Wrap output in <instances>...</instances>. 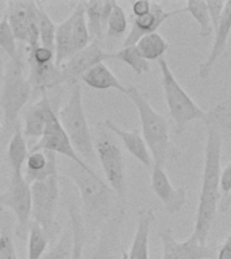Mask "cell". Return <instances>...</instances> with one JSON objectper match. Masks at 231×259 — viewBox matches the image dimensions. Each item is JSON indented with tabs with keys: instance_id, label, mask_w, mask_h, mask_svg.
<instances>
[{
	"instance_id": "obj_1",
	"label": "cell",
	"mask_w": 231,
	"mask_h": 259,
	"mask_svg": "<svg viewBox=\"0 0 231 259\" xmlns=\"http://www.w3.org/2000/svg\"><path fill=\"white\" fill-rule=\"evenodd\" d=\"M207 127V141L204 149L202 188L199 193L198 209L195 219L194 235L199 243L206 246L211 227L219 209L220 194V159H222V135L212 125Z\"/></svg>"
},
{
	"instance_id": "obj_2",
	"label": "cell",
	"mask_w": 231,
	"mask_h": 259,
	"mask_svg": "<svg viewBox=\"0 0 231 259\" xmlns=\"http://www.w3.org/2000/svg\"><path fill=\"white\" fill-rule=\"evenodd\" d=\"M64 173L66 177L70 178L80 193L87 219L85 224L97 227L99 224H104L118 212L125 210V206L119 202L117 194L99 176L85 171L73 162L72 165L65 167Z\"/></svg>"
},
{
	"instance_id": "obj_3",
	"label": "cell",
	"mask_w": 231,
	"mask_h": 259,
	"mask_svg": "<svg viewBox=\"0 0 231 259\" xmlns=\"http://www.w3.org/2000/svg\"><path fill=\"white\" fill-rule=\"evenodd\" d=\"M125 95L135 105L141 120L142 138L147 145L154 165L165 167L166 162L172 155V146L169 139V125L161 113L150 105L147 97L134 85L126 87Z\"/></svg>"
},
{
	"instance_id": "obj_4",
	"label": "cell",
	"mask_w": 231,
	"mask_h": 259,
	"mask_svg": "<svg viewBox=\"0 0 231 259\" xmlns=\"http://www.w3.org/2000/svg\"><path fill=\"white\" fill-rule=\"evenodd\" d=\"M26 56L20 53L15 60H10L6 65L3 88L0 95V107L3 111L6 128L11 130L12 133L19 127V115L32 93L28 74L26 73Z\"/></svg>"
},
{
	"instance_id": "obj_5",
	"label": "cell",
	"mask_w": 231,
	"mask_h": 259,
	"mask_svg": "<svg viewBox=\"0 0 231 259\" xmlns=\"http://www.w3.org/2000/svg\"><path fill=\"white\" fill-rule=\"evenodd\" d=\"M58 119L77 153H80L81 157L85 158L87 163L95 162L97 158L96 151L93 145L92 133L87 121L80 82L70 85L68 100L60 109Z\"/></svg>"
},
{
	"instance_id": "obj_6",
	"label": "cell",
	"mask_w": 231,
	"mask_h": 259,
	"mask_svg": "<svg viewBox=\"0 0 231 259\" xmlns=\"http://www.w3.org/2000/svg\"><path fill=\"white\" fill-rule=\"evenodd\" d=\"M96 157L100 162L107 184L117 194L122 205L127 201V177H126V161L121 146L109 135V131L103 123L97 125L96 137L93 138Z\"/></svg>"
},
{
	"instance_id": "obj_7",
	"label": "cell",
	"mask_w": 231,
	"mask_h": 259,
	"mask_svg": "<svg viewBox=\"0 0 231 259\" xmlns=\"http://www.w3.org/2000/svg\"><path fill=\"white\" fill-rule=\"evenodd\" d=\"M158 66L161 70V85L166 105L177 128L176 131L180 134L192 120H203L206 117V111H203L180 85L165 58L158 60Z\"/></svg>"
},
{
	"instance_id": "obj_8",
	"label": "cell",
	"mask_w": 231,
	"mask_h": 259,
	"mask_svg": "<svg viewBox=\"0 0 231 259\" xmlns=\"http://www.w3.org/2000/svg\"><path fill=\"white\" fill-rule=\"evenodd\" d=\"M60 200V173L31 184V218L38 223L49 239L56 238L60 227L56 210Z\"/></svg>"
},
{
	"instance_id": "obj_9",
	"label": "cell",
	"mask_w": 231,
	"mask_h": 259,
	"mask_svg": "<svg viewBox=\"0 0 231 259\" xmlns=\"http://www.w3.org/2000/svg\"><path fill=\"white\" fill-rule=\"evenodd\" d=\"M0 205L8 208L16 219V235L24 238L31 224V185L23 174L11 173L8 188L0 194Z\"/></svg>"
},
{
	"instance_id": "obj_10",
	"label": "cell",
	"mask_w": 231,
	"mask_h": 259,
	"mask_svg": "<svg viewBox=\"0 0 231 259\" xmlns=\"http://www.w3.org/2000/svg\"><path fill=\"white\" fill-rule=\"evenodd\" d=\"M8 23L16 40L23 42L26 49L40 46V26H38V7L36 2H7Z\"/></svg>"
},
{
	"instance_id": "obj_11",
	"label": "cell",
	"mask_w": 231,
	"mask_h": 259,
	"mask_svg": "<svg viewBox=\"0 0 231 259\" xmlns=\"http://www.w3.org/2000/svg\"><path fill=\"white\" fill-rule=\"evenodd\" d=\"M31 151H52L54 154H61L70 162H73L74 165L80 166L81 169H84L85 171L93 174V176H99L83 158L77 154L76 149L73 147L72 142L69 139V137L65 133L64 127L61 125L60 119H58V113L56 116L52 117L49 120L48 125H46V131L42 137L40 138V141Z\"/></svg>"
},
{
	"instance_id": "obj_12",
	"label": "cell",
	"mask_w": 231,
	"mask_h": 259,
	"mask_svg": "<svg viewBox=\"0 0 231 259\" xmlns=\"http://www.w3.org/2000/svg\"><path fill=\"white\" fill-rule=\"evenodd\" d=\"M107 60H112V53L104 52L99 42H91L87 48L60 65L61 82L68 85L77 84L89 69Z\"/></svg>"
},
{
	"instance_id": "obj_13",
	"label": "cell",
	"mask_w": 231,
	"mask_h": 259,
	"mask_svg": "<svg viewBox=\"0 0 231 259\" xmlns=\"http://www.w3.org/2000/svg\"><path fill=\"white\" fill-rule=\"evenodd\" d=\"M158 236L162 243L161 259H212L215 256V248L200 244L194 235L184 242H178L172 228L164 227L158 231Z\"/></svg>"
},
{
	"instance_id": "obj_14",
	"label": "cell",
	"mask_w": 231,
	"mask_h": 259,
	"mask_svg": "<svg viewBox=\"0 0 231 259\" xmlns=\"http://www.w3.org/2000/svg\"><path fill=\"white\" fill-rule=\"evenodd\" d=\"M184 12H186L185 8L165 11L161 3H151L150 12H147L143 16H139V18H133L131 28H130V31L127 32V35L123 40V48L137 45V42L141 39L142 36L157 32V30L161 27V24L164 22H166L172 16L181 15Z\"/></svg>"
},
{
	"instance_id": "obj_15",
	"label": "cell",
	"mask_w": 231,
	"mask_h": 259,
	"mask_svg": "<svg viewBox=\"0 0 231 259\" xmlns=\"http://www.w3.org/2000/svg\"><path fill=\"white\" fill-rule=\"evenodd\" d=\"M125 219V210L118 212L115 216L103 224L97 242L89 251L87 259H115L121 250V231Z\"/></svg>"
},
{
	"instance_id": "obj_16",
	"label": "cell",
	"mask_w": 231,
	"mask_h": 259,
	"mask_svg": "<svg viewBox=\"0 0 231 259\" xmlns=\"http://www.w3.org/2000/svg\"><path fill=\"white\" fill-rule=\"evenodd\" d=\"M151 189L169 214L178 213L185 205V189L174 188L165 173V169L161 166L154 165L151 169Z\"/></svg>"
},
{
	"instance_id": "obj_17",
	"label": "cell",
	"mask_w": 231,
	"mask_h": 259,
	"mask_svg": "<svg viewBox=\"0 0 231 259\" xmlns=\"http://www.w3.org/2000/svg\"><path fill=\"white\" fill-rule=\"evenodd\" d=\"M56 115V109L53 108L48 92L42 93L40 99L24 111L22 130L23 135L28 138H41L46 131L49 120Z\"/></svg>"
},
{
	"instance_id": "obj_18",
	"label": "cell",
	"mask_w": 231,
	"mask_h": 259,
	"mask_svg": "<svg viewBox=\"0 0 231 259\" xmlns=\"http://www.w3.org/2000/svg\"><path fill=\"white\" fill-rule=\"evenodd\" d=\"M231 32V0L226 2L224 4V10H223L222 19L219 23L218 28L214 31L215 39L212 49H211L210 54L207 57V60L200 65L199 68V77L202 80H207L211 76L212 68H214L215 62L220 58L223 53L226 52L227 40L230 36Z\"/></svg>"
},
{
	"instance_id": "obj_19",
	"label": "cell",
	"mask_w": 231,
	"mask_h": 259,
	"mask_svg": "<svg viewBox=\"0 0 231 259\" xmlns=\"http://www.w3.org/2000/svg\"><path fill=\"white\" fill-rule=\"evenodd\" d=\"M103 125L108 130L109 133L115 134L121 139L122 145L125 146V149L133 155L135 159L141 162L146 169H153L154 162L151 158L147 145L143 141V138L139 134V131H126V130L119 128L111 119L103 121Z\"/></svg>"
},
{
	"instance_id": "obj_20",
	"label": "cell",
	"mask_w": 231,
	"mask_h": 259,
	"mask_svg": "<svg viewBox=\"0 0 231 259\" xmlns=\"http://www.w3.org/2000/svg\"><path fill=\"white\" fill-rule=\"evenodd\" d=\"M154 222L156 213L153 209L145 208L138 212L137 230L131 247L127 251V259H149V238Z\"/></svg>"
},
{
	"instance_id": "obj_21",
	"label": "cell",
	"mask_w": 231,
	"mask_h": 259,
	"mask_svg": "<svg viewBox=\"0 0 231 259\" xmlns=\"http://www.w3.org/2000/svg\"><path fill=\"white\" fill-rule=\"evenodd\" d=\"M58 173L57 154L52 151H31L26 161L24 180L31 185L32 182L42 181L53 174Z\"/></svg>"
},
{
	"instance_id": "obj_22",
	"label": "cell",
	"mask_w": 231,
	"mask_h": 259,
	"mask_svg": "<svg viewBox=\"0 0 231 259\" xmlns=\"http://www.w3.org/2000/svg\"><path fill=\"white\" fill-rule=\"evenodd\" d=\"M112 4L113 2H100V0L84 2L85 18H87L89 35L92 42H99L105 35V28L112 11Z\"/></svg>"
},
{
	"instance_id": "obj_23",
	"label": "cell",
	"mask_w": 231,
	"mask_h": 259,
	"mask_svg": "<svg viewBox=\"0 0 231 259\" xmlns=\"http://www.w3.org/2000/svg\"><path fill=\"white\" fill-rule=\"evenodd\" d=\"M81 82H84L85 85H88L89 88L99 89V91H107V89H117L121 93L125 95L126 87L122 85V82L117 78V76L113 74L112 70L104 64H97L96 66H93L92 69H89L88 72L85 73Z\"/></svg>"
},
{
	"instance_id": "obj_24",
	"label": "cell",
	"mask_w": 231,
	"mask_h": 259,
	"mask_svg": "<svg viewBox=\"0 0 231 259\" xmlns=\"http://www.w3.org/2000/svg\"><path fill=\"white\" fill-rule=\"evenodd\" d=\"M54 53H56V65L60 66L70 57L74 56V49H73V38H72V18L70 15L57 24L56 30V40H54Z\"/></svg>"
},
{
	"instance_id": "obj_25",
	"label": "cell",
	"mask_w": 231,
	"mask_h": 259,
	"mask_svg": "<svg viewBox=\"0 0 231 259\" xmlns=\"http://www.w3.org/2000/svg\"><path fill=\"white\" fill-rule=\"evenodd\" d=\"M7 157L11 173L23 174L22 170H23V165L28 158V149L23 131L20 130V127L15 128V131L12 133V137L8 143Z\"/></svg>"
},
{
	"instance_id": "obj_26",
	"label": "cell",
	"mask_w": 231,
	"mask_h": 259,
	"mask_svg": "<svg viewBox=\"0 0 231 259\" xmlns=\"http://www.w3.org/2000/svg\"><path fill=\"white\" fill-rule=\"evenodd\" d=\"M70 18H72L73 49H74V53H79L92 42L89 35L87 18H85L84 2H79L76 4V7L70 14Z\"/></svg>"
},
{
	"instance_id": "obj_27",
	"label": "cell",
	"mask_w": 231,
	"mask_h": 259,
	"mask_svg": "<svg viewBox=\"0 0 231 259\" xmlns=\"http://www.w3.org/2000/svg\"><path fill=\"white\" fill-rule=\"evenodd\" d=\"M69 219H70V230L73 234V252L72 259H83V252L85 247V223L83 213L79 209L76 202L70 201L68 206Z\"/></svg>"
},
{
	"instance_id": "obj_28",
	"label": "cell",
	"mask_w": 231,
	"mask_h": 259,
	"mask_svg": "<svg viewBox=\"0 0 231 259\" xmlns=\"http://www.w3.org/2000/svg\"><path fill=\"white\" fill-rule=\"evenodd\" d=\"M203 121L206 125H212L219 131L231 134V93L215 105L214 108L207 111Z\"/></svg>"
},
{
	"instance_id": "obj_29",
	"label": "cell",
	"mask_w": 231,
	"mask_h": 259,
	"mask_svg": "<svg viewBox=\"0 0 231 259\" xmlns=\"http://www.w3.org/2000/svg\"><path fill=\"white\" fill-rule=\"evenodd\" d=\"M135 46L146 61L161 60V58H164L166 50L169 49V44L158 32L142 36Z\"/></svg>"
},
{
	"instance_id": "obj_30",
	"label": "cell",
	"mask_w": 231,
	"mask_h": 259,
	"mask_svg": "<svg viewBox=\"0 0 231 259\" xmlns=\"http://www.w3.org/2000/svg\"><path fill=\"white\" fill-rule=\"evenodd\" d=\"M112 60H118L126 64L137 76L150 72L149 61H146L141 56V53L138 52L135 45L134 46H127V48H122L121 50L112 53Z\"/></svg>"
},
{
	"instance_id": "obj_31",
	"label": "cell",
	"mask_w": 231,
	"mask_h": 259,
	"mask_svg": "<svg viewBox=\"0 0 231 259\" xmlns=\"http://www.w3.org/2000/svg\"><path fill=\"white\" fill-rule=\"evenodd\" d=\"M50 239L42 227L34 220L28 228V242H27V259H42L46 250H48Z\"/></svg>"
},
{
	"instance_id": "obj_32",
	"label": "cell",
	"mask_w": 231,
	"mask_h": 259,
	"mask_svg": "<svg viewBox=\"0 0 231 259\" xmlns=\"http://www.w3.org/2000/svg\"><path fill=\"white\" fill-rule=\"evenodd\" d=\"M184 8H185L186 12H189L192 18L196 20V23L199 24V36L207 38V36L214 34V28H212L208 8H207V2L189 0Z\"/></svg>"
},
{
	"instance_id": "obj_33",
	"label": "cell",
	"mask_w": 231,
	"mask_h": 259,
	"mask_svg": "<svg viewBox=\"0 0 231 259\" xmlns=\"http://www.w3.org/2000/svg\"><path fill=\"white\" fill-rule=\"evenodd\" d=\"M38 7V26H40V40L41 45L45 48L54 50V40H56V30L57 24L53 22L44 4L36 2Z\"/></svg>"
},
{
	"instance_id": "obj_34",
	"label": "cell",
	"mask_w": 231,
	"mask_h": 259,
	"mask_svg": "<svg viewBox=\"0 0 231 259\" xmlns=\"http://www.w3.org/2000/svg\"><path fill=\"white\" fill-rule=\"evenodd\" d=\"M127 27H129V20H127L125 10L118 2H113L112 11L109 15L107 28H105V36L112 38V39L122 38L127 32Z\"/></svg>"
},
{
	"instance_id": "obj_35",
	"label": "cell",
	"mask_w": 231,
	"mask_h": 259,
	"mask_svg": "<svg viewBox=\"0 0 231 259\" xmlns=\"http://www.w3.org/2000/svg\"><path fill=\"white\" fill-rule=\"evenodd\" d=\"M73 234L72 230H65L56 244L42 256V259H72Z\"/></svg>"
},
{
	"instance_id": "obj_36",
	"label": "cell",
	"mask_w": 231,
	"mask_h": 259,
	"mask_svg": "<svg viewBox=\"0 0 231 259\" xmlns=\"http://www.w3.org/2000/svg\"><path fill=\"white\" fill-rule=\"evenodd\" d=\"M0 49L10 57V60H15L19 54L16 46V38L6 15L0 20Z\"/></svg>"
},
{
	"instance_id": "obj_37",
	"label": "cell",
	"mask_w": 231,
	"mask_h": 259,
	"mask_svg": "<svg viewBox=\"0 0 231 259\" xmlns=\"http://www.w3.org/2000/svg\"><path fill=\"white\" fill-rule=\"evenodd\" d=\"M26 61L28 65L56 64V53L40 45L34 49H26Z\"/></svg>"
},
{
	"instance_id": "obj_38",
	"label": "cell",
	"mask_w": 231,
	"mask_h": 259,
	"mask_svg": "<svg viewBox=\"0 0 231 259\" xmlns=\"http://www.w3.org/2000/svg\"><path fill=\"white\" fill-rule=\"evenodd\" d=\"M0 259H19L11 231L7 227H2L0 230Z\"/></svg>"
},
{
	"instance_id": "obj_39",
	"label": "cell",
	"mask_w": 231,
	"mask_h": 259,
	"mask_svg": "<svg viewBox=\"0 0 231 259\" xmlns=\"http://www.w3.org/2000/svg\"><path fill=\"white\" fill-rule=\"evenodd\" d=\"M224 4H226V2H222V0H210V2H207V8H208V14H210V19L214 31L218 28L219 23H220Z\"/></svg>"
},
{
	"instance_id": "obj_40",
	"label": "cell",
	"mask_w": 231,
	"mask_h": 259,
	"mask_svg": "<svg viewBox=\"0 0 231 259\" xmlns=\"http://www.w3.org/2000/svg\"><path fill=\"white\" fill-rule=\"evenodd\" d=\"M231 193V162L223 169L220 173V194L223 197H227ZM220 198V200H222Z\"/></svg>"
},
{
	"instance_id": "obj_41",
	"label": "cell",
	"mask_w": 231,
	"mask_h": 259,
	"mask_svg": "<svg viewBox=\"0 0 231 259\" xmlns=\"http://www.w3.org/2000/svg\"><path fill=\"white\" fill-rule=\"evenodd\" d=\"M150 10H151V3L147 2V0H138V2H134L133 6H131L134 18L146 15L147 12H150Z\"/></svg>"
},
{
	"instance_id": "obj_42",
	"label": "cell",
	"mask_w": 231,
	"mask_h": 259,
	"mask_svg": "<svg viewBox=\"0 0 231 259\" xmlns=\"http://www.w3.org/2000/svg\"><path fill=\"white\" fill-rule=\"evenodd\" d=\"M218 259H231V232L226 238L222 247L219 248Z\"/></svg>"
},
{
	"instance_id": "obj_43",
	"label": "cell",
	"mask_w": 231,
	"mask_h": 259,
	"mask_svg": "<svg viewBox=\"0 0 231 259\" xmlns=\"http://www.w3.org/2000/svg\"><path fill=\"white\" fill-rule=\"evenodd\" d=\"M230 208H231V193L228 194L227 197H223L222 200H220V202H219V210H220L222 213L227 212Z\"/></svg>"
},
{
	"instance_id": "obj_44",
	"label": "cell",
	"mask_w": 231,
	"mask_h": 259,
	"mask_svg": "<svg viewBox=\"0 0 231 259\" xmlns=\"http://www.w3.org/2000/svg\"><path fill=\"white\" fill-rule=\"evenodd\" d=\"M4 73H6V64H4L3 56L0 54V82H3Z\"/></svg>"
},
{
	"instance_id": "obj_45",
	"label": "cell",
	"mask_w": 231,
	"mask_h": 259,
	"mask_svg": "<svg viewBox=\"0 0 231 259\" xmlns=\"http://www.w3.org/2000/svg\"><path fill=\"white\" fill-rule=\"evenodd\" d=\"M119 259H127V251H123V254H122V256Z\"/></svg>"
},
{
	"instance_id": "obj_46",
	"label": "cell",
	"mask_w": 231,
	"mask_h": 259,
	"mask_svg": "<svg viewBox=\"0 0 231 259\" xmlns=\"http://www.w3.org/2000/svg\"><path fill=\"white\" fill-rule=\"evenodd\" d=\"M3 209H4V208H3V206H2V205H0V213H2V212H3Z\"/></svg>"
},
{
	"instance_id": "obj_47",
	"label": "cell",
	"mask_w": 231,
	"mask_h": 259,
	"mask_svg": "<svg viewBox=\"0 0 231 259\" xmlns=\"http://www.w3.org/2000/svg\"><path fill=\"white\" fill-rule=\"evenodd\" d=\"M0 133H2V123H0Z\"/></svg>"
}]
</instances>
